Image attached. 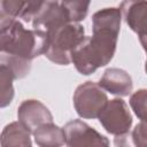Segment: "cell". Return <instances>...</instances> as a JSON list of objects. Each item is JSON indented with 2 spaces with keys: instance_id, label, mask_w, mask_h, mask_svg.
Wrapping results in <instances>:
<instances>
[{
  "instance_id": "14",
  "label": "cell",
  "mask_w": 147,
  "mask_h": 147,
  "mask_svg": "<svg viewBox=\"0 0 147 147\" xmlns=\"http://www.w3.org/2000/svg\"><path fill=\"white\" fill-rule=\"evenodd\" d=\"M14 75L11 70L0 63V108H5L10 105L14 98Z\"/></svg>"
},
{
  "instance_id": "4",
  "label": "cell",
  "mask_w": 147,
  "mask_h": 147,
  "mask_svg": "<svg viewBox=\"0 0 147 147\" xmlns=\"http://www.w3.org/2000/svg\"><path fill=\"white\" fill-rule=\"evenodd\" d=\"M108 98L106 92L94 82H85L74 93V106L77 114L83 118L99 116Z\"/></svg>"
},
{
  "instance_id": "15",
  "label": "cell",
  "mask_w": 147,
  "mask_h": 147,
  "mask_svg": "<svg viewBox=\"0 0 147 147\" xmlns=\"http://www.w3.org/2000/svg\"><path fill=\"white\" fill-rule=\"evenodd\" d=\"M62 3L68 10L71 23H78L86 17L90 7L88 1H62Z\"/></svg>"
},
{
  "instance_id": "11",
  "label": "cell",
  "mask_w": 147,
  "mask_h": 147,
  "mask_svg": "<svg viewBox=\"0 0 147 147\" xmlns=\"http://www.w3.org/2000/svg\"><path fill=\"white\" fill-rule=\"evenodd\" d=\"M0 147H32L31 132L18 121L11 122L0 134Z\"/></svg>"
},
{
  "instance_id": "2",
  "label": "cell",
  "mask_w": 147,
  "mask_h": 147,
  "mask_svg": "<svg viewBox=\"0 0 147 147\" xmlns=\"http://www.w3.org/2000/svg\"><path fill=\"white\" fill-rule=\"evenodd\" d=\"M47 41L46 32L26 30L17 20L7 21L0 24V61L21 79L30 72L31 61L45 53Z\"/></svg>"
},
{
  "instance_id": "6",
  "label": "cell",
  "mask_w": 147,
  "mask_h": 147,
  "mask_svg": "<svg viewBox=\"0 0 147 147\" xmlns=\"http://www.w3.org/2000/svg\"><path fill=\"white\" fill-rule=\"evenodd\" d=\"M67 147H109V140L80 119H72L63 127Z\"/></svg>"
},
{
  "instance_id": "13",
  "label": "cell",
  "mask_w": 147,
  "mask_h": 147,
  "mask_svg": "<svg viewBox=\"0 0 147 147\" xmlns=\"http://www.w3.org/2000/svg\"><path fill=\"white\" fill-rule=\"evenodd\" d=\"M115 147H147L146 144V123L140 122L132 131L115 136Z\"/></svg>"
},
{
  "instance_id": "3",
  "label": "cell",
  "mask_w": 147,
  "mask_h": 147,
  "mask_svg": "<svg viewBox=\"0 0 147 147\" xmlns=\"http://www.w3.org/2000/svg\"><path fill=\"white\" fill-rule=\"evenodd\" d=\"M85 31L79 23H68L48 33L45 56L60 65H68L72 51L85 38Z\"/></svg>"
},
{
  "instance_id": "7",
  "label": "cell",
  "mask_w": 147,
  "mask_h": 147,
  "mask_svg": "<svg viewBox=\"0 0 147 147\" xmlns=\"http://www.w3.org/2000/svg\"><path fill=\"white\" fill-rule=\"evenodd\" d=\"M31 22L33 30L44 31L47 34L71 23L68 10L62 1H41L40 7Z\"/></svg>"
},
{
  "instance_id": "16",
  "label": "cell",
  "mask_w": 147,
  "mask_h": 147,
  "mask_svg": "<svg viewBox=\"0 0 147 147\" xmlns=\"http://www.w3.org/2000/svg\"><path fill=\"white\" fill-rule=\"evenodd\" d=\"M146 99H147V91L141 88L134 92L130 98V105L133 109L134 114L140 118L141 122L146 121Z\"/></svg>"
},
{
  "instance_id": "12",
  "label": "cell",
  "mask_w": 147,
  "mask_h": 147,
  "mask_svg": "<svg viewBox=\"0 0 147 147\" xmlns=\"http://www.w3.org/2000/svg\"><path fill=\"white\" fill-rule=\"evenodd\" d=\"M33 138L39 147H62L65 145V137L63 129L54 123H47L33 132Z\"/></svg>"
},
{
  "instance_id": "9",
  "label": "cell",
  "mask_w": 147,
  "mask_h": 147,
  "mask_svg": "<svg viewBox=\"0 0 147 147\" xmlns=\"http://www.w3.org/2000/svg\"><path fill=\"white\" fill-rule=\"evenodd\" d=\"M119 9L126 24L138 34L140 42L145 48L147 37V1H123Z\"/></svg>"
},
{
  "instance_id": "1",
  "label": "cell",
  "mask_w": 147,
  "mask_h": 147,
  "mask_svg": "<svg viewBox=\"0 0 147 147\" xmlns=\"http://www.w3.org/2000/svg\"><path fill=\"white\" fill-rule=\"evenodd\" d=\"M121 21L122 13L116 7L103 8L92 16L93 34L85 37L70 55V61L82 75L93 74L111 61L117 46Z\"/></svg>"
},
{
  "instance_id": "10",
  "label": "cell",
  "mask_w": 147,
  "mask_h": 147,
  "mask_svg": "<svg viewBox=\"0 0 147 147\" xmlns=\"http://www.w3.org/2000/svg\"><path fill=\"white\" fill-rule=\"evenodd\" d=\"M103 91H107L114 95L127 96L132 92V78L123 69L108 68L98 84Z\"/></svg>"
},
{
  "instance_id": "5",
  "label": "cell",
  "mask_w": 147,
  "mask_h": 147,
  "mask_svg": "<svg viewBox=\"0 0 147 147\" xmlns=\"http://www.w3.org/2000/svg\"><path fill=\"white\" fill-rule=\"evenodd\" d=\"M103 129L111 134L119 136L127 131L132 125V116L124 100L116 98L108 100L98 116Z\"/></svg>"
},
{
  "instance_id": "8",
  "label": "cell",
  "mask_w": 147,
  "mask_h": 147,
  "mask_svg": "<svg viewBox=\"0 0 147 147\" xmlns=\"http://www.w3.org/2000/svg\"><path fill=\"white\" fill-rule=\"evenodd\" d=\"M18 122L22 123L31 133L39 126L53 123V115L49 109L39 100H24L17 109Z\"/></svg>"
}]
</instances>
